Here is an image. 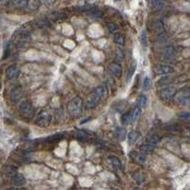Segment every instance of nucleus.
I'll return each mask as SVG.
<instances>
[{
    "instance_id": "obj_1",
    "label": "nucleus",
    "mask_w": 190,
    "mask_h": 190,
    "mask_svg": "<svg viewBox=\"0 0 190 190\" xmlns=\"http://www.w3.org/2000/svg\"><path fill=\"white\" fill-rule=\"evenodd\" d=\"M83 109V101L80 97H75L68 104V113L72 117H78Z\"/></svg>"
},
{
    "instance_id": "obj_2",
    "label": "nucleus",
    "mask_w": 190,
    "mask_h": 190,
    "mask_svg": "<svg viewBox=\"0 0 190 190\" xmlns=\"http://www.w3.org/2000/svg\"><path fill=\"white\" fill-rule=\"evenodd\" d=\"M19 114L25 119H32L34 115V109L33 104L29 101H23L19 105Z\"/></svg>"
},
{
    "instance_id": "obj_3",
    "label": "nucleus",
    "mask_w": 190,
    "mask_h": 190,
    "mask_svg": "<svg viewBox=\"0 0 190 190\" xmlns=\"http://www.w3.org/2000/svg\"><path fill=\"white\" fill-rule=\"evenodd\" d=\"M30 41V32L26 27L23 28L19 30L16 38V43L19 47H23V46L27 45Z\"/></svg>"
},
{
    "instance_id": "obj_4",
    "label": "nucleus",
    "mask_w": 190,
    "mask_h": 190,
    "mask_svg": "<svg viewBox=\"0 0 190 190\" xmlns=\"http://www.w3.org/2000/svg\"><path fill=\"white\" fill-rule=\"evenodd\" d=\"M174 100L180 105H187L190 103V89L185 88L176 93Z\"/></svg>"
},
{
    "instance_id": "obj_5",
    "label": "nucleus",
    "mask_w": 190,
    "mask_h": 190,
    "mask_svg": "<svg viewBox=\"0 0 190 190\" xmlns=\"http://www.w3.org/2000/svg\"><path fill=\"white\" fill-rule=\"evenodd\" d=\"M51 121V115L46 110H42L36 115L35 122L37 125H39L41 126H47Z\"/></svg>"
},
{
    "instance_id": "obj_6",
    "label": "nucleus",
    "mask_w": 190,
    "mask_h": 190,
    "mask_svg": "<svg viewBox=\"0 0 190 190\" xmlns=\"http://www.w3.org/2000/svg\"><path fill=\"white\" fill-rule=\"evenodd\" d=\"M176 93L177 91L174 87H165L160 90V97L164 100H169L171 98H174Z\"/></svg>"
},
{
    "instance_id": "obj_7",
    "label": "nucleus",
    "mask_w": 190,
    "mask_h": 190,
    "mask_svg": "<svg viewBox=\"0 0 190 190\" xmlns=\"http://www.w3.org/2000/svg\"><path fill=\"white\" fill-rule=\"evenodd\" d=\"M19 73H20V70L17 65H11L7 67L6 70V77L7 79L9 80H14L16 79L18 76H19Z\"/></svg>"
},
{
    "instance_id": "obj_8",
    "label": "nucleus",
    "mask_w": 190,
    "mask_h": 190,
    "mask_svg": "<svg viewBox=\"0 0 190 190\" xmlns=\"http://www.w3.org/2000/svg\"><path fill=\"white\" fill-rule=\"evenodd\" d=\"M22 95H23V89L20 86H15L11 89L10 98L12 102H14V103L18 102L21 99Z\"/></svg>"
},
{
    "instance_id": "obj_9",
    "label": "nucleus",
    "mask_w": 190,
    "mask_h": 190,
    "mask_svg": "<svg viewBox=\"0 0 190 190\" xmlns=\"http://www.w3.org/2000/svg\"><path fill=\"white\" fill-rule=\"evenodd\" d=\"M100 101H101V99L99 98L94 92H92L88 96L87 101H86V105H87V106L88 109H93L99 103H100Z\"/></svg>"
},
{
    "instance_id": "obj_10",
    "label": "nucleus",
    "mask_w": 190,
    "mask_h": 190,
    "mask_svg": "<svg viewBox=\"0 0 190 190\" xmlns=\"http://www.w3.org/2000/svg\"><path fill=\"white\" fill-rule=\"evenodd\" d=\"M155 71L157 74L160 75H164V74H170L174 72V68L173 67L169 65H158L155 67Z\"/></svg>"
},
{
    "instance_id": "obj_11",
    "label": "nucleus",
    "mask_w": 190,
    "mask_h": 190,
    "mask_svg": "<svg viewBox=\"0 0 190 190\" xmlns=\"http://www.w3.org/2000/svg\"><path fill=\"white\" fill-rule=\"evenodd\" d=\"M12 185L14 186H17V187H20V186H23L26 185V178L23 176L22 174L20 173H16L14 175V176L12 178Z\"/></svg>"
},
{
    "instance_id": "obj_12",
    "label": "nucleus",
    "mask_w": 190,
    "mask_h": 190,
    "mask_svg": "<svg viewBox=\"0 0 190 190\" xmlns=\"http://www.w3.org/2000/svg\"><path fill=\"white\" fill-rule=\"evenodd\" d=\"M109 72L115 77H120L122 75V67L118 63H111L109 67Z\"/></svg>"
},
{
    "instance_id": "obj_13",
    "label": "nucleus",
    "mask_w": 190,
    "mask_h": 190,
    "mask_svg": "<svg viewBox=\"0 0 190 190\" xmlns=\"http://www.w3.org/2000/svg\"><path fill=\"white\" fill-rule=\"evenodd\" d=\"M93 92L101 99V100H104V99L106 97V94H108V90H106V88H105V86H98Z\"/></svg>"
},
{
    "instance_id": "obj_14",
    "label": "nucleus",
    "mask_w": 190,
    "mask_h": 190,
    "mask_svg": "<svg viewBox=\"0 0 190 190\" xmlns=\"http://www.w3.org/2000/svg\"><path fill=\"white\" fill-rule=\"evenodd\" d=\"M140 137H141V133L138 132V131H131V132H129L128 135H127L128 143L133 144L134 143H136L137 141L139 140Z\"/></svg>"
},
{
    "instance_id": "obj_15",
    "label": "nucleus",
    "mask_w": 190,
    "mask_h": 190,
    "mask_svg": "<svg viewBox=\"0 0 190 190\" xmlns=\"http://www.w3.org/2000/svg\"><path fill=\"white\" fill-rule=\"evenodd\" d=\"M93 136V133L90 132L88 130H78L75 133V137L78 139H83V140H87L89 137Z\"/></svg>"
},
{
    "instance_id": "obj_16",
    "label": "nucleus",
    "mask_w": 190,
    "mask_h": 190,
    "mask_svg": "<svg viewBox=\"0 0 190 190\" xmlns=\"http://www.w3.org/2000/svg\"><path fill=\"white\" fill-rule=\"evenodd\" d=\"M163 55H164V59H172L174 57V55H175V50H174V48L171 47V46H168V47H166L164 50Z\"/></svg>"
},
{
    "instance_id": "obj_17",
    "label": "nucleus",
    "mask_w": 190,
    "mask_h": 190,
    "mask_svg": "<svg viewBox=\"0 0 190 190\" xmlns=\"http://www.w3.org/2000/svg\"><path fill=\"white\" fill-rule=\"evenodd\" d=\"M10 5H12L14 8L21 9V8L28 7V1H26V0H14V1L10 2Z\"/></svg>"
},
{
    "instance_id": "obj_18",
    "label": "nucleus",
    "mask_w": 190,
    "mask_h": 190,
    "mask_svg": "<svg viewBox=\"0 0 190 190\" xmlns=\"http://www.w3.org/2000/svg\"><path fill=\"white\" fill-rule=\"evenodd\" d=\"M154 150V146H151L149 143H143L140 147V151L143 154H147V153H150Z\"/></svg>"
},
{
    "instance_id": "obj_19",
    "label": "nucleus",
    "mask_w": 190,
    "mask_h": 190,
    "mask_svg": "<svg viewBox=\"0 0 190 190\" xmlns=\"http://www.w3.org/2000/svg\"><path fill=\"white\" fill-rule=\"evenodd\" d=\"M136 67H137V63L135 62V61H133L132 64L130 65V67H129V68H128V71H127V74H126V81H129L131 79V77L133 76V74L136 71Z\"/></svg>"
},
{
    "instance_id": "obj_20",
    "label": "nucleus",
    "mask_w": 190,
    "mask_h": 190,
    "mask_svg": "<svg viewBox=\"0 0 190 190\" xmlns=\"http://www.w3.org/2000/svg\"><path fill=\"white\" fill-rule=\"evenodd\" d=\"M121 121H122V124L123 125H127L129 124L130 122H132V115H131V112H126L125 114H123V116L121 118Z\"/></svg>"
},
{
    "instance_id": "obj_21",
    "label": "nucleus",
    "mask_w": 190,
    "mask_h": 190,
    "mask_svg": "<svg viewBox=\"0 0 190 190\" xmlns=\"http://www.w3.org/2000/svg\"><path fill=\"white\" fill-rule=\"evenodd\" d=\"M139 39H140V42L141 44L143 46V47H147L148 46V42H147V34L146 33V30H142L140 35H139Z\"/></svg>"
},
{
    "instance_id": "obj_22",
    "label": "nucleus",
    "mask_w": 190,
    "mask_h": 190,
    "mask_svg": "<svg viewBox=\"0 0 190 190\" xmlns=\"http://www.w3.org/2000/svg\"><path fill=\"white\" fill-rule=\"evenodd\" d=\"M109 159H110V163H111V164H112V166L114 167V168H116V169H120L121 168V167H122V163H121V161L117 157L111 156V157H109Z\"/></svg>"
},
{
    "instance_id": "obj_23",
    "label": "nucleus",
    "mask_w": 190,
    "mask_h": 190,
    "mask_svg": "<svg viewBox=\"0 0 190 190\" xmlns=\"http://www.w3.org/2000/svg\"><path fill=\"white\" fill-rule=\"evenodd\" d=\"M114 41L115 43L119 46H123L125 44V38H124V35L122 33H116L114 34Z\"/></svg>"
},
{
    "instance_id": "obj_24",
    "label": "nucleus",
    "mask_w": 190,
    "mask_h": 190,
    "mask_svg": "<svg viewBox=\"0 0 190 190\" xmlns=\"http://www.w3.org/2000/svg\"><path fill=\"white\" fill-rule=\"evenodd\" d=\"M146 141H147V143H149V144H151V146H154V144L159 143L160 138L158 135H150L146 139Z\"/></svg>"
},
{
    "instance_id": "obj_25",
    "label": "nucleus",
    "mask_w": 190,
    "mask_h": 190,
    "mask_svg": "<svg viewBox=\"0 0 190 190\" xmlns=\"http://www.w3.org/2000/svg\"><path fill=\"white\" fill-rule=\"evenodd\" d=\"M3 171L6 173V174H10V175H12V176L13 177L15 174H16L17 172H16V167H14V166H12V165H7V166H5L4 168H3Z\"/></svg>"
},
{
    "instance_id": "obj_26",
    "label": "nucleus",
    "mask_w": 190,
    "mask_h": 190,
    "mask_svg": "<svg viewBox=\"0 0 190 190\" xmlns=\"http://www.w3.org/2000/svg\"><path fill=\"white\" fill-rule=\"evenodd\" d=\"M147 97L146 95H140L139 96V99H138V106L140 109H143L144 106L147 105Z\"/></svg>"
},
{
    "instance_id": "obj_27",
    "label": "nucleus",
    "mask_w": 190,
    "mask_h": 190,
    "mask_svg": "<svg viewBox=\"0 0 190 190\" xmlns=\"http://www.w3.org/2000/svg\"><path fill=\"white\" fill-rule=\"evenodd\" d=\"M116 135L117 137H119L120 140H123L126 138V128H123V127H117L116 128Z\"/></svg>"
},
{
    "instance_id": "obj_28",
    "label": "nucleus",
    "mask_w": 190,
    "mask_h": 190,
    "mask_svg": "<svg viewBox=\"0 0 190 190\" xmlns=\"http://www.w3.org/2000/svg\"><path fill=\"white\" fill-rule=\"evenodd\" d=\"M171 82V78L169 76H164V77H162L160 80H158L157 82V86H164V85H167V84H169Z\"/></svg>"
},
{
    "instance_id": "obj_29",
    "label": "nucleus",
    "mask_w": 190,
    "mask_h": 190,
    "mask_svg": "<svg viewBox=\"0 0 190 190\" xmlns=\"http://www.w3.org/2000/svg\"><path fill=\"white\" fill-rule=\"evenodd\" d=\"M155 29L157 30L158 33H163L164 30V22L162 20H157L155 22Z\"/></svg>"
},
{
    "instance_id": "obj_30",
    "label": "nucleus",
    "mask_w": 190,
    "mask_h": 190,
    "mask_svg": "<svg viewBox=\"0 0 190 190\" xmlns=\"http://www.w3.org/2000/svg\"><path fill=\"white\" fill-rule=\"evenodd\" d=\"M150 5L153 10H161L164 7V2L163 1H151Z\"/></svg>"
},
{
    "instance_id": "obj_31",
    "label": "nucleus",
    "mask_w": 190,
    "mask_h": 190,
    "mask_svg": "<svg viewBox=\"0 0 190 190\" xmlns=\"http://www.w3.org/2000/svg\"><path fill=\"white\" fill-rule=\"evenodd\" d=\"M141 114V109L139 108V106H136V108L133 109V111L131 112V115H132V122H135L137 119L139 118Z\"/></svg>"
},
{
    "instance_id": "obj_32",
    "label": "nucleus",
    "mask_w": 190,
    "mask_h": 190,
    "mask_svg": "<svg viewBox=\"0 0 190 190\" xmlns=\"http://www.w3.org/2000/svg\"><path fill=\"white\" fill-rule=\"evenodd\" d=\"M63 134L61 133H58V134H55V135H51V136H49L47 139H46V141L48 142H55V141H58L60 139L63 138Z\"/></svg>"
},
{
    "instance_id": "obj_33",
    "label": "nucleus",
    "mask_w": 190,
    "mask_h": 190,
    "mask_svg": "<svg viewBox=\"0 0 190 190\" xmlns=\"http://www.w3.org/2000/svg\"><path fill=\"white\" fill-rule=\"evenodd\" d=\"M150 87H151V80L148 77H146L143 82V90L147 91V90H149Z\"/></svg>"
},
{
    "instance_id": "obj_34",
    "label": "nucleus",
    "mask_w": 190,
    "mask_h": 190,
    "mask_svg": "<svg viewBox=\"0 0 190 190\" xmlns=\"http://www.w3.org/2000/svg\"><path fill=\"white\" fill-rule=\"evenodd\" d=\"M135 160H136V162L138 163V164H144V163L147 162V156L144 155V154H143V153H140V154H138V155L136 156Z\"/></svg>"
},
{
    "instance_id": "obj_35",
    "label": "nucleus",
    "mask_w": 190,
    "mask_h": 190,
    "mask_svg": "<svg viewBox=\"0 0 190 190\" xmlns=\"http://www.w3.org/2000/svg\"><path fill=\"white\" fill-rule=\"evenodd\" d=\"M106 27H108V29L109 30L110 33H115L118 30L119 27L115 24V23H113V22H109L108 23V25H106Z\"/></svg>"
},
{
    "instance_id": "obj_36",
    "label": "nucleus",
    "mask_w": 190,
    "mask_h": 190,
    "mask_svg": "<svg viewBox=\"0 0 190 190\" xmlns=\"http://www.w3.org/2000/svg\"><path fill=\"white\" fill-rule=\"evenodd\" d=\"M40 1H35V0H33V1L28 2V7L30 10H36L38 9V7L40 6Z\"/></svg>"
},
{
    "instance_id": "obj_37",
    "label": "nucleus",
    "mask_w": 190,
    "mask_h": 190,
    "mask_svg": "<svg viewBox=\"0 0 190 190\" xmlns=\"http://www.w3.org/2000/svg\"><path fill=\"white\" fill-rule=\"evenodd\" d=\"M90 14L94 17L101 18L103 16V12H101L100 10H98V9H93L92 11L90 12Z\"/></svg>"
},
{
    "instance_id": "obj_38",
    "label": "nucleus",
    "mask_w": 190,
    "mask_h": 190,
    "mask_svg": "<svg viewBox=\"0 0 190 190\" xmlns=\"http://www.w3.org/2000/svg\"><path fill=\"white\" fill-rule=\"evenodd\" d=\"M133 178L136 180L137 184H142V182L143 181V177L142 176V174H141V173H139V172L134 173V175H133Z\"/></svg>"
},
{
    "instance_id": "obj_39",
    "label": "nucleus",
    "mask_w": 190,
    "mask_h": 190,
    "mask_svg": "<svg viewBox=\"0 0 190 190\" xmlns=\"http://www.w3.org/2000/svg\"><path fill=\"white\" fill-rule=\"evenodd\" d=\"M179 118L185 119V120H190V111H185V112H181L179 114Z\"/></svg>"
},
{
    "instance_id": "obj_40",
    "label": "nucleus",
    "mask_w": 190,
    "mask_h": 190,
    "mask_svg": "<svg viewBox=\"0 0 190 190\" xmlns=\"http://www.w3.org/2000/svg\"><path fill=\"white\" fill-rule=\"evenodd\" d=\"M1 88H2V84H1V82H0V90H1Z\"/></svg>"
},
{
    "instance_id": "obj_41",
    "label": "nucleus",
    "mask_w": 190,
    "mask_h": 190,
    "mask_svg": "<svg viewBox=\"0 0 190 190\" xmlns=\"http://www.w3.org/2000/svg\"><path fill=\"white\" fill-rule=\"evenodd\" d=\"M133 190H141V189H139V188H134Z\"/></svg>"
},
{
    "instance_id": "obj_42",
    "label": "nucleus",
    "mask_w": 190,
    "mask_h": 190,
    "mask_svg": "<svg viewBox=\"0 0 190 190\" xmlns=\"http://www.w3.org/2000/svg\"><path fill=\"white\" fill-rule=\"evenodd\" d=\"M112 190H117V189H112Z\"/></svg>"
},
{
    "instance_id": "obj_43",
    "label": "nucleus",
    "mask_w": 190,
    "mask_h": 190,
    "mask_svg": "<svg viewBox=\"0 0 190 190\" xmlns=\"http://www.w3.org/2000/svg\"><path fill=\"white\" fill-rule=\"evenodd\" d=\"M189 130H190V127H189Z\"/></svg>"
}]
</instances>
